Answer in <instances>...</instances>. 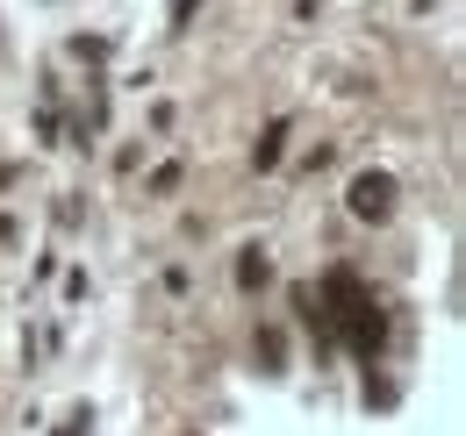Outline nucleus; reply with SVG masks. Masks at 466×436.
Here are the masks:
<instances>
[{
	"instance_id": "nucleus-1",
	"label": "nucleus",
	"mask_w": 466,
	"mask_h": 436,
	"mask_svg": "<svg viewBox=\"0 0 466 436\" xmlns=\"http://www.w3.org/2000/svg\"><path fill=\"white\" fill-rule=\"evenodd\" d=\"M316 315L345 336V351L351 358H380V343H388V315H380V301L366 293V279L351 272V265H338V272L323 279V301H316Z\"/></svg>"
},
{
	"instance_id": "nucleus-2",
	"label": "nucleus",
	"mask_w": 466,
	"mask_h": 436,
	"mask_svg": "<svg viewBox=\"0 0 466 436\" xmlns=\"http://www.w3.org/2000/svg\"><path fill=\"white\" fill-rule=\"evenodd\" d=\"M351 215L359 222H388L395 215V179H388V172H359V179H351Z\"/></svg>"
},
{
	"instance_id": "nucleus-3",
	"label": "nucleus",
	"mask_w": 466,
	"mask_h": 436,
	"mask_svg": "<svg viewBox=\"0 0 466 436\" xmlns=\"http://www.w3.org/2000/svg\"><path fill=\"white\" fill-rule=\"evenodd\" d=\"M266 279H273V265H266L258 251H244V258H237V286H244V293H258Z\"/></svg>"
},
{
	"instance_id": "nucleus-4",
	"label": "nucleus",
	"mask_w": 466,
	"mask_h": 436,
	"mask_svg": "<svg viewBox=\"0 0 466 436\" xmlns=\"http://www.w3.org/2000/svg\"><path fill=\"white\" fill-rule=\"evenodd\" d=\"M280 151H288V129L273 122V129L258 136V151H251V158H258V172H266V164H280Z\"/></svg>"
},
{
	"instance_id": "nucleus-5",
	"label": "nucleus",
	"mask_w": 466,
	"mask_h": 436,
	"mask_svg": "<svg viewBox=\"0 0 466 436\" xmlns=\"http://www.w3.org/2000/svg\"><path fill=\"white\" fill-rule=\"evenodd\" d=\"M187 15H194V0H173V22L187 29Z\"/></svg>"
}]
</instances>
